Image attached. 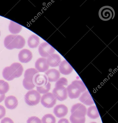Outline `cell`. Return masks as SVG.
I'll return each mask as SVG.
<instances>
[{
  "label": "cell",
  "instance_id": "9",
  "mask_svg": "<svg viewBox=\"0 0 118 123\" xmlns=\"http://www.w3.org/2000/svg\"><path fill=\"white\" fill-rule=\"evenodd\" d=\"M70 120L71 123H85V115L81 111H77L72 113L70 117Z\"/></svg>",
  "mask_w": 118,
  "mask_h": 123
},
{
  "label": "cell",
  "instance_id": "2",
  "mask_svg": "<svg viewBox=\"0 0 118 123\" xmlns=\"http://www.w3.org/2000/svg\"><path fill=\"white\" fill-rule=\"evenodd\" d=\"M39 72L34 68L28 69L25 71L24 78L23 80V85L28 90H31L35 87L34 80L35 76L39 74Z\"/></svg>",
  "mask_w": 118,
  "mask_h": 123
},
{
  "label": "cell",
  "instance_id": "4",
  "mask_svg": "<svg viewBox=\"0 0 118 123\" xmlns=\"http://www.w3.org/2000/svg\"><path fill=\"white\" fill-rule=\"evenodd\" d=\"M115 11L112 7L104 6L100 8L99 11V16L101 20L107 21L113 19L115 16Z\"/></svg>",
  "mask_w": 118,
  "mask_h": 123
},
{
  "label": "cell",
  "instance_id": "10",
  "mask_svg": "<svg viewBox=\"0 0 118 123\" xmlns=\"http://www.w3.org/2000/svg\"><path fill=\"white\" fill-rule=\"evenodd\" d=\"M18 57L19 61L21 62L26 63L31 60L33 57V55L30 50L24 49L20 52Z\"/></svg>",
  "mask_w": 118,
  "mask_h": 123
},
{
  "label": "cell",
  "instance_id": "30",
  "mask_svg": "<svg viewBox=\"0 0 118 123\" xmlns=\"http://www.w3.org/2000/svg\"><path fill=\"white\" fill-rule=\"evenodd\" d=\"M27 123H42L41 120L36 116L29 117L27 121Z\"/></svg>",
  "mask_w": 118,
  "mask_h": 123
},
{
  "label": "cell",
  "instance_id": "20",
  "mask_svg": "<svg viewBox=\"0 0 118 123\" xmlns=\"http://www.w3.org/2000/svg\"><path fill=\"white\" fill-rule=\"evenodd\" d=\"M15 35H10L6 37L4 40V45L7 49H14V38Z\"/></svg>",
  "mask_w": 118,
  "mask_h": 123
},
{
  "label": "cell",
  "instance_id": "15",
  "mask_svg": "<svg viewBox=\"0 0 118 123\" xmlns=\"http://www.w3.org/2000/svg\"><path fill=\"white\" fill-rule=\"evenodd\" d=\"M5 105L7 108L10 109H15L18 105V101L13 96H7L5 101Z\"/></svg>",
  "mask_w": 118,
  "mask_h": 123
},
{
  "label": "cell",
  "instance_id": "35",
  "mask_svg": "<svg viewBox=\"0 0 118 123\" xmlns=\"http://www.w3.org/2000/svg\"><path fill=\"white\" fill-rule=\"evenodd\" d=\"M96 123V122H91V123Z\"/></svg>",
  "mask_w": 118,
  "mask_h": 123
},
{
  "label": "cell",
  "instance_id": "12",
  "mask_svg": "<svg viewBox=\"0 0 118 123\" xmlns=\"http://www.w3.org/2000/svg\"><path fill=\"white\" fill-rule=\"evenodd\" d=\"M59 69L62 74L68 75L72 72L73 69L67 60H64L60 62L59 65Z\"/></svg>",
  "mask_w": 118,
  "mask_h": 123
},
{
  "label": "cell",
  "instance_id": "26",
  "mask_svg": "<svg viewBox=\"0 0 118 123\" xmlns=\"http://www.w3.org/2000/svg\"><path fill=\"white\" fill-rule=\"evenodd\" d=\"M10 89L9 84L3 80H0V94H4L8 92Z\"/></svg>",
  "mask_w": 118,
  "mask_h": 123
},
{
  "label": "cell",
  "instance_id": "29",
  "mask_svg": "<svg viewBox=\"0 0 118 123\" xmlns=\"http://www.w3.org/2000/svg\"><path fill=\"white\" fill-rule=\"evenodd\" d=\"M68 80L66 78H61L59 79L56 82L55 84V87L64 86L68 85Z\"/></svg>",
  "mask_w": 118,
  "mask_h": 123
},
{
  "label": "cell",
  "instance_id": "14",
  "mask_svg": "<svg viewBox=\"0 0 118 123\" xmlns=\"http://www.w3.org/2000/svg\"><path fill=\"white\" fill-rule=\"evenodd\" d=\"M47 58V61L48 64L52 67H58L61 62V57L57 54H52Z\"/></svg>",
  "mask_w": 118,
  "mask_h": 123
},
{
  "label": "cell",
  "instance_id": "25",
  "mask_svg": "<svg viewBox=\"0 0 118 123\" xmlns=\"http://www.w3.org/2000/svg\"><path fill=\"white\" fill-rule=\"evenodd\" d=\"M81 111L86 115L87 113V109L85 105L81 103H77L72 106L71 109V113L75 111Z\"/></svg>",
  "mask_w": 118,
  "mask_h": 123
},
{
  "label": "cell",
  "instance_id": "17",
  "mask_svg": "<svg viewBox=\"0 0 118 123\" xmlns=\"http://www.w3.org/2000/svg\"><path fill=\"white\" fill-rule=\"evenodd\" d=\"M81 102L87 105H91L94 103L92 96L88 91H86L82 94L79 99Z\"/></svg>",
  "mask_w": 118,
  "mask_h": 123
},
{
  "label": "cell",
  "instance_id": "3",
  "mask_svg": "<svg viewBox=\"0 0 118 123\" xmlns=\"http://www.w3.org/2000/svg\"><path fill=\"white\" fill-rule=\"evenodd\" d=\"M25 103L29 106H35L40 102L41 96L40 93L35 90L29 91L25 95Z\"/></svg>",
  "mask_w": 118,
  "mask_h": 123
},
{
  "label": "cell",
  "instance_id": "6",
  "mask_svg": "<svg viewBox=\"0 0 118 123\" xmlns=\"http://www.w3.org/2000/svg\"><path fill=\"white\" fill-rule=\"evenodd\" d=\"M55 50L49 43L47 42L42 43L39 47V54L43 58L48 57L54 53Z\"/></svg>",
  "mask_w": 118,
  "mask_h": 123
},
{
  "label": "cell",
  "instance_id": "1",
  "mask_svg": "<svg viewBox=\"0 0 118 123\" xmlns=\"http://www.w3.org/2000/svg\"><path fill=\"white\" fill-rule=\"evenodd\" d=\"M86 89L83 82L80 80H74L67 88L68 96L71 99L77 98Z\"/></svg>",
  "mask_w": 118,
  "mask_h": 123
},
{
  "label": "cell",
  "instance_id": "16",
  "mask_svg": "<svg viewBox=\"0 0 118 123\" xmlns=\"http://www.w3.org/2000/svg\"><path fill=\"white\" fill-rule=\"evenodd\" d=\"M12 72L15 78L20 77L23 72V68L21 64L18 62H15L10 66Z\"/></svg>",
  "mask_w": 118,
  "mask_h": 123
},
{
  "label": "cell",
  "instance_id": "28",
  "mask_svg": "<svg viewBox=\"0 0 118 123\" xmlns=\"http://www.w3.org/2000/svg\"><path fill=\"white\" fill-rule=\"evenodd\" d=\"M51 85L48 82L46 84L41 87H36L37 91L41 94H45L48 92L51 89Z\"/></svg>",
  "mask_w": 118,
  "mask_h": 123
},
{
  "label": "cell",
  "instance_id": "8",
  "mask_svg": "<svg viewBox=\"0 0 118 123\" xmlns=\"http://www.w3.org/2000/svg\"><path fill=\"white\" fill-rule=\"evenodd\" d=\"M35 67L39 72H44L47 71L49 66L47 63V59L42 57L38 59L35 63Z\"/></svg>",
  "mask_w": 118,
  "mask_h": 123
},
{
  "label": "cell",
  "instance_id": "36",
  "mask_svg": "<svg viewBox=\"0 0 118 123\" xmlns=\"http://www.w3.org/2000/svg\"></svg>",
  "mask_w": 118,
  "mask_h": 123
},
{
  "label": "cell",
  "instance_id": "27",
  "mask_svg": "<svg viewBox=\"0 0 118 123\" xmlns=\"http://www.w3.org/2000/svg\"><path fill=\"white\" fill-rule=\"evenodd\" d=\"M41 122L42 123H55L56 120L53 115L51 114H47L43 116Z\"/></svg>",
  "mask_w": 118,
  "mask_h": 123
},
{
  "label": "cell",
  "instance_id": "19",
  "mask_svg": "<svg viewBox=\"0 0 118 123\" xmlns=\"http://www.w3.org/2000/svg\"><path fill=\"white\" fill-rule=\"evenodd\" d=\"M14 49H22L25 46V41L24 38L20 35H15L14 38Z\"/></svg>",
  "mask_w": 118,
  "mask_h": 123
},
{
  "label": "cell",
  "instance_id": "32",
  "mask_svg": "<svg viewBox=\"0 0 118 123\" xmlns=\"http://www.w3.org/2000/svg\"><path fill=\"white\" fill-rule=\"evenodd\" d=\"M1 123H14L11 119L8 117H5L2 119Z\"/></svg>",
  "mask_w": 118,
  "mask_h": 123
},
{
  "label": "cell",
  "instance_id": "22",
  "mask_svg": "<svg viewBox=\"0 0 118 123\" xmlns=\"http://www.w3.org/2000/svg\"><path fill=\"white\" fill-rule=\"evenodd\" d=\"M22 26L21 25L13 22L10 21L9 26V30L11 33L16 34L19 33L22 30Z\"/></svg>",
  "mask_w": 118,
  "mask_h": 123
},
{
  "label": "cell",
  "instance_id": "34",
  "mask_svg": "<svg viewBox=\"0 0 118 123\" xmlns=\"http://www.w3.org/2000/svg\"><path fill=\"white\" fill-rule=\"evenodd\" d=\"M5 98V94H0V103L2 102Z\"/></svg>",
  "mask_w": 118,
  "mask_h": 123
},
{
  "label": "cell",
  "instance_id": "13",
  "mask_svg": "<svg viewBox=\"0 0 118 123\" xmlns=\"http://www.w3.org/2000/svg\"><path fill=\"white\" fill-rule=\"evenodd\" d=\"M54 114L58 118H61L65 116L68 113V108L63 104L56 106L54 109Z\"/></svg>",
  "mask_w": 118,
  "mask_h": 123
},
{
  "label": "cell",
  "instance_id": "21",
  "mask_svg": "<svg viewBox=\"0 0 118 123\" xmlns=\"http://www.w3.org/2000/svg\"><path fill=\"white\" fill-rule=\"evenodd\" d=\"M39 38L36 35H32L28 39V45L30 48L33 49L36 48L39 43Z\"/></svg>",
  "mask_w": 118,
  "mask_h": 123
},
{
  "label": "cell",
  "instance_id": "11",
  "mask_svg": "<svg viewBox=\"0 0 118 123\" xmlns=\"http://www.w3.org/2000/svg\"><path fill=\"white\" fill-rule=\"evenodd\" d=\"M45 75L47 78L49 82H56L60 77L59 72L56 69L49 70L46 72Z\"/></svg>",
  "mask_w": 118,
  "mask_h": 123
},
{
  "label": "cell",
  "instance_id": "23",
  "mask_svg": "<svg viewBox=\"0 0 118 123\" xmlns=\"http://www.w3.org/2000/svg\"><path fill=\"white\" fill-rule=\"evenodd\" d=\"M87 114L89 118L93 119L97 118L100 116L98 109L95 105L92 106L88 108Z\"/></svg>",
  "mask_w": 118,
  "mask_h": 123
},
{
  "label": "cell",
  "instance_id": "33",
  "mask_svg": "<svg viewBox=\"0 0 118 123\" xmlns=\"http://www.w3.org/2000/svg\"><path fill=\"white\" fill-rule=\"evenodd\" d=\"M58 123H70L69 121L66 118H62L60 119Z\"/></svg>",
  "mask_w": 118,
  "mask_h": 123
},
{
  "label": "cell",
  "instance_id": "5",
  "mask_svg": "<svg viewBox=\"0 0 118 123\" xmlns=\"http://www.w3.org/2000/svg\"><path fill=\"white\" fill-rule=\"evenodd\" d=\"M41 103L45 108H52L56 104V99L52 93L48 92L44 94L41 98Z\"/></svg>",
  "mask_w": 118,
  "mask_h": 123
},
{
  "label": "cell",
  "instance_id": "24",
  "mask_svg": "<svg viewBox=\"0 0 118 123\" xmlns=\"http://www.w3.org/2000/svg\"><path fill=\"white\" fill-rule=\"evenodd\" d=\"M3 76L6 80L11 81L15 78V76L11 70L10 67H6L4 68L2 72Z\"/></svg>",
  "mask_w": 118,
  "mask_h": 123
},
{
  "label": "cell",
  "instance_id": "7",
  "mask_svg": "<svg viewBox=\"0 0 118 123\" xmlns=\"http://www.w3.org/2000/svg\"><path fill=\"white\" fill-rule=\"evenodd\" d=\"M52 94L56 99L60 101L65 100L68 97L67 88L64 86L55 87L53 89Z\"/></svg>",
  "mask_w": 118,
  "mask_h": 123
},
{
  "label": "cell",
  "instance_id": "18",
  "mask_svg": "<svg viewBox=\"0 0 118 123\" xmlns=\"http://www.w3.org/2000/svg\"><path fill=\"white\" fill-rule=\"evenodd\" d=\"M34 82L35 86L41 87L46 84L48 81L47 78L45 75L39 73L35 76Z\"/></svg>",
  "mask_w": 118,
  "mask_h": 123
},
{
  "label": "cell",
  "instance_id": "31",
  "mask_svg": "<svg viewBox=\"0 0 118 123\" xmlns=\"http://www.w3.org/2000/svg\"><path fill=\"white\" fill-rule=\"evenodd\" d=\"M6 114V110L3 106L0 105V119L5 117Z\"/></svg>",
  "mask_w": 118,
  "mask_h": 123
}]
</instances>
